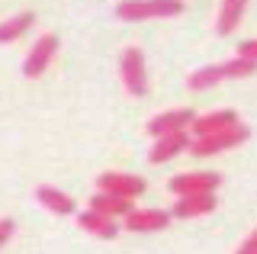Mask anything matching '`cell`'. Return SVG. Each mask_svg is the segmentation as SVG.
<instances>
[{"label":"cell","instance_id":"277c9868","mask_svg":"<svg viewBox=\"0 0 257 254\" xmlns=\"http://www.w3.org/2000/svg\"><path fill=\"white\" fill-rule=\"evenodd\" d=\"M96 190H103V193H116V196H125V200H135V196H142L148 184H145V177H135V174H100L96 177Z\"/></svg>","mask_w":257,"mask_h":254},{"label":"cell","instance_id":"d6986e66","mask_svg":"<svg viewBox=\"0 0 257 254\" xmlns=\"http://www.w3.org/2000/svg\"><path fill=\"white\" fill-rule=\"evenodd\" d=\"M13 232H16V222L13 219H0V248L13 238Z\"/></svg>","mask_w":257,"mask_h":254},{"label":"cell","instance_id":"30bf717a","mask_svg":"<svg viewBox=\"0 0 257 254\" xmlns=\"http://www.w3.org/2000/svg\"><path fill=\"white\" fill-rule=\"evenodd\" d=\"M212 209H215V193H187V196L177 200L171 216H177V219H196V216H209Z\"/></svg>","mask_w":257,"mask_h":254},{"label":"cell","instance_id":"ac0fdd59","mask_svg":"<svg viewBox=\"0 0 257 254\" xmlns=\"http://www.w3.org/2000/svg\"><path fill=\"white\" fill-rule=\"evenodd\" d=\"M222 77L225 81H241V77H251L254 71H257V61H251V58H231V61H222Z\"/></svg>","mask_w":257,"mask_h":254},{"label":"cell","instance_id":"ba28073f","mask_svg":"<svg viewBox=\"0 0 257 254\" xmlns=\"http://www.w3.org/2000/svg\"><path fill=\"white\" fill-rule=\"evenodd\" d=\"M171 212L164 209H128L125 212V228L128 232H161L171 225Z\"/></svg>","mask_w":257,"mask_h":254},{"label":"cell","instance_id":"6da1fadb","mask_svg":"<svg viewBox=\"0 0 257 254\" xmlns=\"http://www.w3.org/2000/svg\"><path fill=\"white\" fill-rule=\"evenodd\" d=\"M244 139H251V129L247 125H225V129L219 132H209V136H196V139H190V152L196 155V158H209V155H219V152H228V148H235L241 145Z\"/></svg>","mask_w":257,"mask_h":254},{"label":"cell","instance_id":"5b68a950","mask_svg":"<svg viewBox=\"0 0 257 254\" xmlns=\"http://www.w3.org/2000/svg\"><path fill=\"white\" fill-rule=\"evenodd\" d=\"M55 52H58V36H52V33L39 36L36 45H32V52H29V58H26V65H23V74H26V77H39L48 65H52Z\"/></svg>","mask_w":257,"mask_h":254},{"label":"cell","instance_id":"2e32d148","mask_svg":"<svg viewBox=\"0 0 257 254\" xmlns=\"http://www.w3.org/2000/svg\"><path fill=\"white\" fill-rule=\"evenodd\" d=\"M90 209L103 212V216H125L128 209H132V200H125V196H116V193H93L90 200Z\"/></svg>","mask_w":257,"mask_h":254},{"label":"cell","instance_id":"8fae6325","mask_svg":"<svg viewBox=\"0 0 257 254\" xmlns=\"http://www.w3.org/2000/svg\"><path fill=\"white\" fill-rule=\"evenodd\" d=\"M77 225L84 228V232H90V235H96V238H103V241H109V238H116V235H119V225L112 222V216H103V212H96V209L80 212V216H77Z\"/></svg>","mask_w":257,"mask_h":254},{"label":"cell","instance_id":"52a82bcc","mask_svg":"<svg viewBox=\"0 0 257 254\" xmlns=\"http://www.w3.org/2000/svg\"><path fill=\"white\" fill-rule=\"evenodd\" d=\"M187 145H190V129L158 136V142L151 145V152H148V161L151 164H164V161H171V158H177L180 152H187Z\"/></svg>","mask_w":257,"mask_h":254},{"label":"cell","instance_id":"9a60e30c","mask_svg":"<svg viewBox=\"0 0 257 254\" xmlns=\"http://www.w3.org/2000/svg\"><path fill=\"white\" fill-rule=\"evenodd\" d=\"M32 23H36V13H16V17L4 20V23H0V45L16 42L20 36H26L32 29Z\"/></svg>","mask_w":257,"mask_h":254},{"label":"cell","instance_id":"9c48e42d","mask_svg":"<svg viewBox=\"0 0 257 254\" xmlns=\"http://www.w3.org/2000/svg\"><path fill=\"white\" fill-rule=\"evenodd\" d=\"M193 109H167V113H158L155 119L148 122V132L151 136H167V132H180V129H190L193 122Z\"/></svg>","mask_w":257,"mask_h":254},{"label":"cell","instance_id":"ffe728a7","mask_svg":"<svg viewBox=\"0 0 257 254\" xmlns=\"http://www.w3.org/2000/svg\"><path fill=\"white\" fill-rule=\"evenodd\" d=\"M238 55H241V58L257 61V39H247V42H241V45H238Z\"/></svg>","mask_w":257,"mask_h":254},{"label":"cell","instance_id":"44dd1931","mask_svg":"<svg viewBox=\"0 0 257 254\" xmlns=\"http://www.w3.org/2000/svg\"><path fill=\"white\" fill-rule=\"evenodd\" d=\"M238 254H257V228H254L251 235H247V241L238 248Z\"/></svg>","mask_w":257,"mask_h":254},{"label":"cell","instance_id":"7a4b0ae2","mask_svg":"<svg viewBox=\"0 0 257 254\" xmlns=\"http://www.w3.org/2000/svg\"><path fill=\"white\" fill-rule=\"evenodd\" d=\"M183 0H122L116 7V17L125 23L139 20H164V17H180Z\"/></svg>","mask_w":257,"mask_h":254},{"label":"cell","instance_id":"4fadbf2b","mask_svg":"<svg viewBox=\"0 0 257 254\" xmlns=\"http://www.w3.org/2000/svg\"><path fill=\"white\" fill-rule=\"evenodd\" d=\"M247 10V0H222V10H219V20H215V33L219 36H231L238 29L241 17Z\"/></svg>","mask_w":257,"mask_h":254},{"label":"cell","instance_id":"3957f363","mask_svg":"<svg viewBox=\"0 0 257 254\" xmlns=\"http://www.w3.org/2000/svg\"><path fill=\"white\" fill-rule=\"evenodd\" d=\"M119 74H122V84L132 97H142L148 90V77H145V55L139 49H125L122 58H119Z\"/></svg>","mask_w":257,"mask_h":254},{"label":"cell","instance_id":"8992f818","mask_svg":"<svg viewBox=\"0 0 257 254\" xmlns=\"http://www.w3.org/2000/svg\"><path fill=\"white\" fill-rule=\"evenodd\" d=\"M222 184V174L203 171V174H177L171 180V193L187 196V193H212L215 187Z\"/></svg>","mask_w":257,"mask_h":254},{"label":"cell","instance_id":"5bb4252c","mask_svg":"<svg viewBox=\"0 0 257 254\" xmlns=\"http://www.w3.org/2000/svg\"><path fill=\"white\" fill-rule=\"evenodd\" d=\"M36 200L45 206V209H52V212H58V216H71V212L77 209L74 206V200H71L68 193H61V190H55V187H48V184H42L36 190Z\"/></svg>","mask_w":257,"mask_h":254},{"label":"cell","instance_id":"e0dca14e","mask_svg":"<svg viewBox=\"0 0 257 254\" xmlns=\"http://www.w3.org/2000/svg\"><path fill=\"white\" fill-rule=\"evenodd\" d=\"M219 81H225V77H222V68H219V65H209V68L193 71L190 81H187V87H190V90H209V87H215Z\"/></svg>","mask_w":257,"mask_h":254},{"label":"cell","instance_id":"7c38bea8","mask_svg":"<svg viewBox=\"0 0 257 254\" xmlns=\"http://www.w3.org/2000/svg\"><path fill=\"white\" fill-rule=\"evenodd\" d=\"M235 122H238L235 109H215V113H206V116H193L190 129H193V136H209V132H219V129L235 125Z\"/></svg>","mask_w":257,"mask_h":254}]
</instances>
